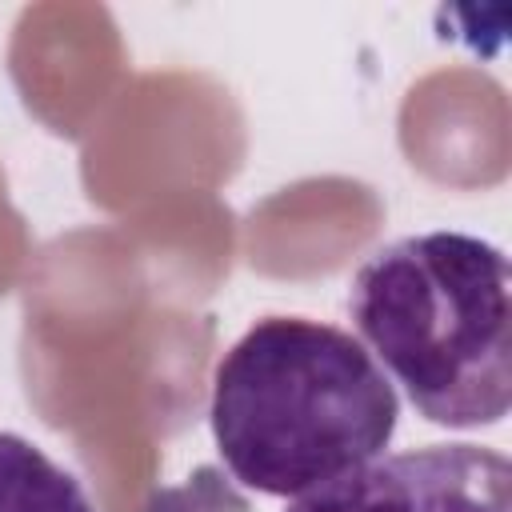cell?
Masks as SVG:
<instances>
[{"label": "cell", "mask_w": 512, "mask_h": 512, "mask_svg": "<svg viewBox=\"0 0 512 512\" xmlns=\"http://www.w3.org/2000/svg\"><path fill=\"white\" fill-rule=\"evenodd\" d=\"M208 420L244 488L296 500L384 456L400 400L352 332L264 316L220 356Z\"/></svg>", "instance_id": "1"}, {"label": "cell", "mask_w": 512, "mask_h": 512, "mask_svg": "<svg viewBox=\"0 0 512 512\" xmlns=\"http://www.w3.org/2000/svg\"><path fill=\"white\" fill-rule=\"evenodd\" d=\"M360 344L440 428H488L512 404L508 256L468 232H416L352 276Z\"/></svg>", "instance_id": "2"}, {"label": "cell", "mask_w": 512, "mask_h": 512, "mask_svg": "<svg viewBox=\"0 0 512 512\" xmlns=\"http://www.w3.org/2000/svg\"><path fill=\"white\" fill-rule=\"evenodd\" d=\"M288 512H512V464L484 444H424L312 488Z\"/></svg>", "instance_id": "3"}, {"label": "cell", "mask_w": 512, "mask_h": 512, "mask_svg": "<svg viewBox=\"0 0 512 512\" xmlns=\"http://www.w3.org/2000/svg\"><path fill=\"white\" fill-rule=\"evenodd\" d=\"M0 512H92L80 480L32 440L0 432Z\"/></svg>", "instance_id": "4"}]
</instances>
